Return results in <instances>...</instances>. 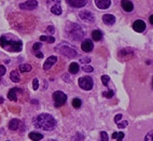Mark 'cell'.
Here are the masks:
<instances>
[{
  "instance_id": "cell-1",
  "label": "cell",
  "mask_w": 153,
  "mask_h": 141,
  "mask_svg": "<svg viewBox=\"0 0 153 141\" xmlns=\"http://www.w3.org/2000/svg\"><path fill=\"white\" fill-rule=\"evenodd\" d=\"M33 126L42 130H52L56 127V120L49 113H42L33 118Z\"/></svg>"
},
{
  "instance_id": "cell-2",
  "label": "cell",
  "mask_w": 153,
  "mask_h": 141,
  "mask_svg": "<svg viewBox=\"0 0 153 141\" xmlns=\"http://www.w3.org/2000/svg\"><path fill=\"white\" fill-rule=\"evenodd\" d=\"M0 47L8 52H21L23 49V43L21 40L9 35L0 37Z\"/></svg>"
},
{
  "instance_id": "cell-3",
  "label": "cell",
  "mask_w": 153,
  "mask_h": 141,
  "mask_svg": "<svg viewBox=\"0 0 153 141\" xmlns=\"http://www.w3.org/2000/svg\"><path fill=\"white\" fill-rule=\"evenodd\" d=\"M66 32L67 35L70 37V39H72L73 41H80L84 38V32L83 28L78 25V24H73V23H69L67 25L66 28Z\"/></svg>"
},
{
  "instance_id": "cell-4",
  "label": "cell",
  "mask_w": 153,
  "mask_h": 141,
  "mask_svg": "<svg viewBox=\"0 0 153 141\" xmlns=\"http://www.w3.org/2000/svg\"><path fill=\"white\" fill-rule=\"evenodd\" d=\"M55 51L68 58H74L78 56V51H76V49L70 47L69 44H66L65 42H63V43L59 44V45H57V47H55Z\"/></svg>"
},
{
  "instance_id": "cell-5",
  "label": "cell",
  "mask_w": 153,
  "mask_h": 141,
  "mask_svg": "<svg viewBox=\"0 0 153 141\" xmlns=\"http://www.w3.org/2000/svg\"><path fill=\"white\" fill-rule=\"evenodd\" d=\"M52 97H53L55 107H62V106H64V104H66V101H67V95L62 91L54 92Z\"/></svg>"
},
{
  "instance_id": "cell-6",
  "label": "cell",
  "mask_w": 153,
  "mask_h": 141,
  "mask_svg": "<svg viewBox=\"0 0 153 141\" xmlns=\"http://www.w3.org/2000/svg\"><path fill=\"white\" fill-rule=\"evenodd\" d=\"M78 83H79V86H80L82 90H84V91H91V90L93 88V85H94L93 79L91 77L80 78L79 81H78Z\"/></svg>"
},
{
  "instance_id": "cell-7",
  "label": "cell",
  "mask_w": 153,
  "mask_h": 141,
  "mask_svg": "<svg viewBox=\"0 0 153 141\" xmlns=\"http://www.w3.org/2000/svg\"><path fill=\"white\" fill-rule=\"evenodd\" d=\"M79 16L80 18L83 22L87 24H92L95 22V16H94V14L91 12V11H87V10H84V11H81L80 13H79Z\"/></svg>"
},
{
  "instance_id": "cell-8",
  "label": "cell",
  "mask_w": 153,
  "mask_h": 141,
  "mask_svg": "<svg viewBox=\"0 0 153 141\" xmlns=\"http://www.w3.org/2000/svg\"><path fill=\"white\" fill-rule=\"evenodd\" d=\"M38 7V2L36 0H28L26 2L20 4V8L22 10H26V11H31L33 9H36Z\"/></svg>"
},
{
  "instance_id": "cell-9",
  "label": "cell",
  "mask_w": 153,
  "mask_h": 141,
  "mask_svg": "<svg viewBox=\"0 0 153 141\" xmlns=\"http://www.w3.org/2000/svg\"><path fill=\"white\" fill-rule=\"evenodd\" d=\"M133 28H134V30L137 31V32H143L147 28L146 23L141 20H137L133 23Z\"/></svg>"
},
{
  "instance_id": "cell-10",
  "label": "cell",
  "mask_w": 153,
  "mask_h": 141,
  "mask_svg": "<svg viewBox=\"0 0 153 141\" xmlns=\"http://www.w3.org/2000/svg\"><path fill=\"white\" fill-rule=\"evenodd\" d=\"M66 2L72 8H83L87 4V0H66Z\"/></svg>"
},
{
  "instance_id": "cell-11",
  "label": "cell",
  "mask_w": 153,
  "mask_h": 141,
  "mask_svg": "<svg viewBox=\"0 0 153 141\" xmlns=\"http://www.w3.org/2000/svg\"><path fill=\"white\" fill-rule=\"evenodd\" d=\"M93 47H94V44H93V42H92V40H90V39H85V40L82 41L81 49H82L83 52L89 53L91 51H93Z\"/></svg>"
},
{
  "instance_id": "cell-12",
  "label": "cell",
  "mask_w": 153,
  "mask_h": 141,
  "mask_svg": "<svg viewBox=\"0 0 153 141\" xmlns=\"http://www.w3.org/2000/svg\"><path fill=\"white\" fill-rule=\"evenodd\" d=\"M95 4L100 10H106L111 6V0H95Z\"/></svg>"
},
{
  "instance_id": "cell-13",
  "label": "cell",
  "mask_w": 153,
  "mask_h": 141,
  "mask_svg": "<svg viewBox=\"0 0 153 141\" xmlns=\"http://www.w3.org/2000/svg\"><path fill=\"white\" fill-rule=\"evenodd\" d=\"M121 6H122V9L127 13H130L134 10V4L130 0H121Z\"/></svg>"
},
{
  "instance_id": "cell-14",
  "label": "cell",
  "mask_w": 153,
  "mask_h": 141,
  "mask_svg": "<svg viewBox=\"0 0 153 141\" xmlns=\"http://www.w3.org/2000/svg\"><path fill=\"white\" fill-rule=\"evenodd\" d=\"M17 93H22V90L18 87H13L11 88L9 93H8V98L11 101H16L17 100Z\"/></svg>"
},
{
  "instance_id": "cell-15",
  "label": "cell",
  "mask_w": 153,
  "mask_h": 141,
  "mask_svg": "<svg viewBox=\"0 0 153 141\" xmlns=\"http://www.w3.org/2000/svg\"><path fill=\"white\" fill-rule=\"evenodd\" d=\"M56 61H57L56 56H50V57L45 61V63L43 64V69L44 70H49V69H51V67H53Z\"/></svg>"
},
{
  "instance_id": "cell-16",
  "label": "cell",
  "mask_w": 153,
  "mask_h": 141,
  "mask_svg": "<svg viewBox=\"0 0 153 141\" xmlns=\"http://www.w3.org/2000/svg\"><path fill=\"white\" fill-rule=\"evenodd\" d=\"M103 22L106 25H113L115 23V17L112 14H105L103 15Z\"/></svg>"
},
{
  "instance_id": "cell-17",
  "label": "cell",
  "mask_w": 153,
  "mask_h": 141,
  "mask_svg": "<svg viewBox=\"0 0 153 141\" xmlns=\"http://www.w3.org/2000/svg\"><path fill=\"white\" fill-rule=\"evenodd\" d=\"M28 137H29L30 140L33 141H40L43 139V135L40 134V133H29V135H28Z\"/></svg>"
},
{
  "instance_id": "cell-18",
  "label": "cell",
  "mask_w": 153,
  "mask_h": 141,
  "mask_svg": "<svg viewBox=\"0 0 153 141\" xmlns=\"http://www.w3.org/2000/svg\"><path fill=\"white\" fill-rule=\"evenodd\" d=\"M20 123L21 122L16 118H13V120H11L10 123H9V129L10 130H17L18 127H20Z\"/></svg>"
},
{
  "instance_id": "cell-19",
  "label": "cell",
  "mask_w": 153,
  "mask_h": 141,
  "mask_svg": "<svg viewBox=\"0 0 153 141\" xmlns=\"http://www.w3.org/2000/svg\"><path fill=\"white\" fill-rule=\"evenodd\" d=\"M10 79L12 81H13L14 83H18L21 81V78H20V73L17 72L16 70H13V71H11V73H10Z\"/></svg>"
},
{
  "instance_id": "cell-20",
  "label": "cell",
  "mask_w": 153,
  "mask_h": 141,
  "mask_svg": "<svg viewBox=\"0 0 153 141\" xmlns=\"http://www.w3.org/2000/svg\"><path fill=\"white\" fill-rule=\"evenodd\" d=\"M92 38L94 41H100L103 38V32L100 30H93L92 32Z\"/></svg>"
},
{
  "instance_id": "cell-21",
  "label": "cell",
  "mask_w": 153,
  "mask_h": 141,
  "mask_svg": "<svg viewBox=\"0 0 153 141\" xmlns=\"http://www.w3.org/2000/svg\"><path fill=\"white\" fill-rule=\"evenodd\" d=\"M51 12L53 14H55V15H60L62 14V8H60L59 4H56L55 6H53V7L51 8Z\"/></svg>"
},
{
  "instance_id": "cell-22",
  "label": "cell",
  "mask_w": 153,
  "mask_h": 141,
  "mask_svg": "<svg viewBox=\"0 0 153 141\" xmlns=\"http://www.w3.org/2000/svg\"><path fill=\"white\" fill-rule=\"evenodd\" d=\"M79 71V65L76 63H71L69 66V72L72 74H76Z\"/></svg>"
},
{
  "instance_id": "cell-23",
  "label": "cell",
  "mask_w": 153,
  "mask_h": 141,
  "mask_svg": "<svg viewBox=\"0 0 153 141\" xmlns=\"http://www.w3.org/2000/svg\"><path fill=\"white\" fill-rule=\"evenodd\" d=\"M20 71L21 72H29L31 71V66L28 64H23L20 66Z\"/></svg>"
},
{
  "instance_id": "cell-24",
  "label": "cell",
  "mask_w": 153,
  "mask_h": 141,
  "mask_svg": "<svg viewBox=\"0 0 153 141\" xmlns=\"http://www.w3.org/2000/svg\"><path fill=\"white\" fill-rule=\"evenodd\" d=\"M112 138L113 139H118L117 141H122L124 139V134L123 133H113L112 134Z\"/></svg>"
},
{
  "instance_id": "cell-25",
  "label": "cell",
  "mask_w": 153,
  "mask_h": 141,
  "mask_svg": "<svg viewBox=\"0 0 153 141\" xmlns=\"http://www.w3.org/2000/svg\"><path fill=\"white\" fill-rule=\"evenodd\" d=\"M72 106L73 108H76V109H79V108L81 107V104H82V101L79 99V98H74V99H72Z\"/></svg>"
},
{
  "instance_id": "cell-26",
  "label": "cell",
  "mask_w": 153,
  "mask_h": 141,
  "mask_svg": "<svg viewBox=\"0 0 153 141\" xmlns=\"http://www.w3.org/2000/svg\"><path fill=\"white\" fill-rule=\"evenodd\" d=\"M109 81H110V78L108 77V75H103L101 77V83L105 85V86H108V83H109Z\"/></svg>"
},
{
  "instance_id": "cell-27",
  "label": "cell",
  "mask_w": 153,
  "mask_h": 141,
  "mask_svg": "<svg viewBox=\"0 0 153 141\" xmlns=\"http://www.w3.org/2000/svg\"><path fill=\"white\" fill-rule=\"evenodd\" d=\"M113 96V92L111 91V90H109V91L107 92H103V97H106V98H112Z\"/></svg>"
},
{
  "instance_id": "cell-28",
  "label": "cell",
  "mask_w": 153,
  "mask_h": 141,
  "mask_svg": "<svg viewBox=\"0 0 153 141\" xmlns=\"http://www.w3.org/2000/svg\"><path fill=\"white\" fill-rule=\"evenodd\" d=\"M144 141H153V130L149 131L144 137Z\"/></svg>"
},
{
  "instance_id": "cell-29",
  "label": "cell",
  "mask_w": 153,
  "mask_h": 141,
  "mask_svg": "<svg viewBox=\"0 0 153 141\" xmlns=\"http://www.w3.org/2000/svg\"><path fill=\"white\" fill-rule=\"evenodd\" d=\"M100 141H108L109 140V137H108V135H107L106 131H101L100 133Z\"/></svg>"
},
{
  "instance_id": "cell-30",
  "label": "cell",
  "mask_w": 153,
  "mask_h": 141,
  "mask_svg": "<svg viewBox=\"0 0 153 141\" xmlns=\"http://www.w3.org/2000/svg\"><path fill=\"white\" fill-rule=\"evenodd\" d=\"M39 88V81H38V79H33V91H37Z\"/></svg>"
},
{
  "instance_id": "cell-31",
  "label": "cell",
  "mask_w": 153,
  "mask_h": 141,
  "mask_svg": "<svg viewBox=\"0 0 153 141\" xmlns=\"http://www.w3.org/2000/svg\"><path fill=\"white\" fill-rule=\"evenodd\" d=\"M82 70L85 71V72H94L93 67H92V66H87V65H85V66L82 67Z\"/></svg>"
},
{
  "instance_id": "cell-32",
  "label": "cell",
  "mask_w": 153,
  "mask_h": 141,
  "mask_svg": "<svg viewBox=\"0 0 153 141\" xmlns=\"http://www.w3.org/2000/svg\"><path fill=\"white\" fill-rule=\"evenodd\" d=\"M128 125V122L127 121H123V122H121V123H119V124L117 125L118 128H120V129H122V128H125Z\"/></svg>"
},
{
  "instance_id": "cell-33",
  "label": "cell",
  "mask_w": 153,
  "mask_h": 141,
  "mask_svg": "<svg viewBox=\"0 0 153 141\" xmlns=\"http://www.w3.org/2000/svg\"><path fill=\"white\" fill-rule=\"evenodd\" d=\"M41 47H42V44H41L40 42H37V43H35V44H33V51H36V52H37V51L39 50V49H40Z\"/></svg>"
},
{
  "instance_id": "cell-34",
  "label": "cell",
  "mask_w": 153,
  "mask_h": 141,
  "mask_svg": "<svg viewBox=\"0 0 153 141\" xmlns=\"http://www.w3.org/2000/svg\"><path fill=\"white\" fill-rule=\"evenodd\" d=\"M6 71H7L6 67H4V66H2V65H0V77L4 75V74H6Z\"/></svg>"
},
{
  "instance_id": "cell-35",
  "label": "cell",
  "mask_w": 153,
  "mask_h": 141,
  "mask_svg": "<svg viewBox=\"0 0 153 141\" xmlns=\"http://www.w3.org/2000/svg\"><path fill=\"white\" fill-rule=\"evenodd\" d=\"M90 61H91V59L89 57L81 58V59H80V63H82V64H87V63H90Z\"/></svg>"
},
{
  "instance_id": "cell-36",
  "label": "cell",
  "mask_w": 153,
  "mask_h": 141,
  "mask_svg": "<svg viewBox=\"0 0 153 141\" xmlns=\"http://www.w3.org/2000/svg\"><path fill=\"white\" fill-rule=\"evenodd\" d=\"M47 31L49 32V34L53 35V34H54V27H53V26H49V27H47Z\"/></svg>"
},
{
  "instance_id": "cell-37",
  "label": "cell",
  "mask_w": 153,
  "mask_h": 141,
  "mask_svg": "<svg viewBox=\"0 0 153 141\" xmlns=\"http://www.w3.org/2000/svg\"><path fill=\"white\" fill-rule=\"evenodd\" d=\"M121 118H122V114H117L115 116H114V122H115V123H118V122L120 121Z\"/></svg>"
},
{
  "instance_id": "cell-38",
  "label": "cell",
  "mask_w": 153,
  "mask_h": 141,
  "mask_svg": "<svg viewBox=\"0 0 153 141\" xmlns=\"http://www.w3.org/2000/svg\"><path fill=\"white\" fill-rule=\"evenodd\" d=\"M47 42L49 43H53L54 41H55V39H54V37H52V36H50V37H47Z\"/></svg>"
},
{
  "instance_id": "cell-39",
  "label": "cell",
  "mask_w": 153,
  "mask_h": 141,
  "mask_svg": "<svg viewBox=\"0 0 153 141\" xmlns=\"http://www.w3.org/2000/svg\"><path fill=\"white\" fill-rule=\"evenodd\" d=\"M63 78L65 79V81H66V82H70V78H69V75H68V74H64Z\"/></svg>"
},
{
  "instance_id": "cell-40",
  "label": "cell",
  "mask_w": 153,
  "mask_h": 141,
  "mask_svg": "<svg viewBox=\"0 0 153 141\" xmlns=\"http://www.w3.org/2000/svg\"><path fill=\"white\" fill-rule=\"evenodd\" d=\"M36 56H37L38 58H42V57H43V54L41 53V52H37V53H36Z\"/></svg>"
},
{
  "instance_id": "cell-41",
  "label": "cell",
  "mask_w": 153,
  "mask_h": 141,
  "mask_svg": "<svg viewBox=\"0 0 153 141\" xmlns=\"http://www.w3.org/2000/svg\"><path fill=\"white\" fill-rule=\"evenodd\" d=\"M47 36H41L40 37V41H42V42H43V41H47Z\"/></svg>"
},
{
  "instance_id": "cell-42",
  "label": "cell",
  "mask_w": 153,
  "mask_h": 141,
  "mask_svg": "<svg viewBox=\"0 0 153 141\" xmlns=\"http://www.w3.org/2000/svg\"><path fill=\"white\" fill-rule=\"evenodd\" d=\"M149 20H150V23H151V24H152V25H153V14H152V15H150Z\"/></svg>"
},
{
  "instance_id": "cell-43",
  "label": "cell",
  "mask_w": 153,
  "mask_h": 141,
  "mask_svg": "<svg viewBox=\"0 0 153 141\" xmlns=\"http://www.w3.org/2000/svg\"><path fill=\"white\" fill-rule=\"evenodd\" d=\"M4 104V98L2 97H0V104Z\"/></svg>"
},
{
  "instance_id": "cell-44",
  "label": "cell",
  "mask_w": 153,
  "mask_h": 141,
  "mask_svg": "<svg viewBox=\"0 0 153 141\" xmlns=\"http://www.w3.org/2000/svg\"><path fill=\"white\" fill-rule=\"evenodd\" d=\"M49 141H56V140H49Z\"/></svg>"
}]
</instances>
